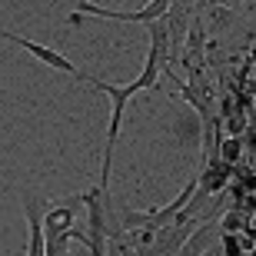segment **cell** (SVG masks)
Segmentation results:
<instances>
[{"mask_svg":"<svg viewBox=\"0 0 256 256\" xmlns=\"http://www.w3.org/2000/svg\"><path fill=\"white\" fill-rule=\"evenodd\" d=\"M173 7V0H150L143 10H130V14H120V10H106V7H96L90 0L80 4V14H90V17H104V20H126V24H153V20L166 17Z\"/></svg>","mask_w":256,"mask_h":256,"instance_id":"7a4b0ae2","label":"cell"},{"mask_svg":"<svg viewBox=\"0 0 256 256\" xmlns=\"http://www.w3.org/2000/svg\"><path fill=\"white\" fill-rule=\"evenodd\" d=\"M0 40H10V44H17L20 50H27L30 57H37L40 64H47L50 70H57V74H66V76H74V80H84V70H76V66L70 64L64 54H57L54 47H44V44H37V40L20 37V34H7V30H0Z\"/></svg>","mask_w":256,"mask_h":256,"instance_id":"6da1fadb","label":"cell"}]
</instances>
